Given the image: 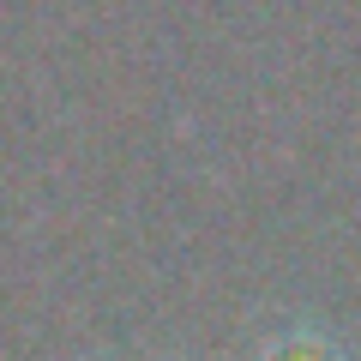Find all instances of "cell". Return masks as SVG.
Instances as JSON below:
<instances>
[{
    "label": "cell",
    "mask_w": 361,
    "mask_h": 361,
    "mask_svg": "<svg viewBox=\"0 0 361 361\" xmlns=\"http://www.w3.org/2000/svg\"><path fill=\"white\" fill-rule=\"evenodd\" d=\"M253 361H349V355L337 349V337L325 331V325H313V319H289V325H277V331L259 343Z\"/></svg>",
    "instance_id": "cell-1"
}]
</instances>
